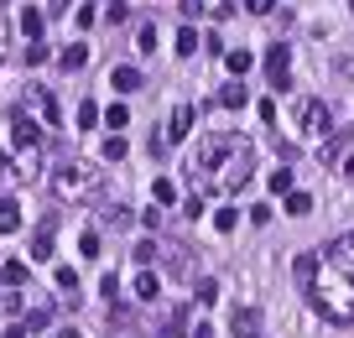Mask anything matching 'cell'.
Instances as JSON below:
<instances>
[{"label": "cell", "instance_id": "38", "mask_svg": "<svg viewBox=\"0 0 354 338\" xmlns=\"http://www.w3.org/2000/svg\"><path fill=\"white\" fill-rule=\"evenodd\" d=\"M58 338H83V333H79V328H58Z\"/></svg>", "mask_w": 354, "mask_h": 338}, {"label": "cell", "instance_id": "16", "mask_svg": "<svg viewBox=\"0 0 354 338\" xmlns=\"http://www.w3.org/2000/svg\"><path fill=\"white\" fill-rule=\"evenodd\" d=\"M58 63H63V68H68V73H79L83 63H89V47H83V42H73V47H63V52H58Z\"/></svg>", "mask_w": 354, "mask_h": 338}, {"label": "cell", "instance_id": "35", "mask_svg": "<svg viewBox=\"0 0 354 338\" xmlns=\"http://www.w3.org/2000/svg\"><path fill=\"white\" fill-rule=\"evenodd\" d=\"M105 6H110V16H115V21L125 16V0H105Z\"/></svg>", "mask_w": 354, "mask_h": 338}, {"label": "cell", "instance_id": "20", "mask_svg": "<svg viewBox=\"0 0 354 338\" xmlns=\"http://www.w3.org/2000/svg\"><path fill=\"white\" fill-rule=\"evenodd\" d=\"M287 213H292V219H307V213H313V198H307V193H287Z\"/></svg>", "mask_w": 354, "mask_h": 338}, {"label": "cell", "instance_id": "26", "mask_svg": "<svg viewBox=\"0 0 354 338\" xmlns=\"http://www.w3.org/2000/svg\"><path fill=\"white\" fill-rule=\"evenodd\" d=\"M99 151H105V162H120V156H125L130 146H125V140H120V136H110L105 146H99Z\"/></svg>", "mask_w": 354, "mask_h": 338}, {"label": "cell", "instance_id": "25", "mask_svg": "<svg viewBox=\"0 0 354 338\" xmlns=\"http://www.w3.org/2000/svg\"><path fill=\"white\" fill-rule=\"evenodd\" d=\"M152 198L156 203H177V187L167 182V177H156V182H152Z\"/></svg>", "mask_w": 354, "mask_h": 338}, {"label": "cell", "instance_id": "23", "mask_svg": "<svg viewBox=\"0 0 354 338\" xmlns=\"http://www.w3.org/2000/svg\"><path fill=\"white\" fill-rule=\"evenodd\" d=\"M177 52H183V58H193V52H198V32H193V26H183V32H177Z\"/></svg>", "mask_w": 354, "mask_h": 338}, {"label": "cell", "instance_id": "37", "mask_svg": "<svg viewBox=\"0 0 354 338\" xmlns=\"http://www.w3.org/2000/svg\"><path fill=\"white\" fill-rule=\"evenodd\" d=\"M6 338H26V328H21V323H16V328H6Z\"/></svg>", "mask_w": 354, "mask_h": 338}, {"label": "cell", "instance_id": "10", "mask_svg": "<svg viewBox=\"0 0 354 338\" xmlns=\"http://www.w3.org/2000/svg\"><path fill=\"white\" fill-rule=\"evenodd\" d=\"M318 266H323V255H313V250L292 260V276H297V286H302V292L313 286V281H318Z\"/></svg>", "mask_w": 354, "mask_h": 338}, {"label": "cell", "instance_id": "12", "mask_svg": "<svg viewBox=\"0 0 354 338\" xmlns=\"http://www.w3.org/2000/svg\"><path fill=\"white\" fill-rule=\"evenodd\" d=\"M52 229H58V219H42V229L32 234V260H52Z\"/></svg>", "mask_w": 354, "mask_h": 338}, {"label": "cell", "instance_id": "31", "mask_svg": "<svg viewBox=\"0 0 354 338\" xmlns=\"http://www.w3.org/2000/svg\"><path fill=\"white\" fill-rule=\"evenodd\" d=\"M245 11H250V16H271L276 0H245Z\"/></svg>", "mask_w": 354, "mask_h": 338}, {"label": "cell", "instance_id": "4", "mask_svg": "<svg viewBox=\"0 0 354 338\" xmlns=\"http://www.w3.org/2000/svg\"><path fill=\"white\" fill-rule=\"evenodd\" d=\"M318 255L329 260V271H333V276H339L344 286L354 292V229H349V234H339V240H333L329 250H318Z\"/></svg>", "mask_w": 354, "mask_h": 338}, {"label": "cell", "instance_id": "13", "mask_svg": "<svg viewBox=\"0 0 354 338\" xmlns=\"http://www.w3.org/2000/svg\"><path fill=\"white\" fill-rule=\"evenodd\" d=\"M32 105H37V115L48 120V125H63V109H58V99H52L48 89H32Z\"/></svg>", "mask_w": 354, "mask_h": 338}, {"label": "cell", "instance_id": "29", "mask_svg": "<svg viewBox=\"0 0 354 338\" xmlns=\"http://www.w3.org/2000/svg\"><path fill=\"white\" fill-rule=\"evenodd\" d=\"M21 32L37 42V32H42V11H26V16H21Z\"/></svg>", "mask_w": 354, "mask_h": 338}, {"label": "cell", "instance_id": "1", "mask_svg": "<svg viewBox=\"0 0 354 338\" xmlns=\"http://www.w3.org/2000/svg\"><path fill=\"white\" fill-rule=\"evenodd\" d=\"M307 302H313L318 317H329V323H339V328L354 323V292L344 286V281H333V276L313 281V286H307Z\"/></svg>", "mask_w": 354, "mask_h": 338}, {"label": "cell", "instance_id": "30", "mask_svg": "<svg viewBox=\"0 0 354 338\" xmlns=\"http://www.w3.org/2000/svg\"><path fill=\"white\" fill-rule=\"evenodd\" d=\"M130 255H136V260H141V266H152V260H156V245H152V240H141V245H136V250H130Z\"/></svg>", "mask_w": 354, "mask_h": 338}, {"label": "cell", "instance_id": "5", "mask_svg": "<svg viewBox=\"0 0 354 338\" xmlns=\"http://www.w3.org/2000/svg\"><path fill=\"white\" fill-rule=\"evenodd\" d=\"M219 193H240V187L250 182V146H240V151H229L225 156V167H219Z\"/></svg>", "mask_w": 354, "mask_h": 338}, {"label": "cell", "instance_id": "7", "mask_svg": "<svg viewBox=\"0 0 354 338\" xmlns=\"http://www.w3.org/2000/svg\"><path fill=\"white\" fill-rule=\"evenodd\" d=\"M287 68H292V52H287V47L276 42L271 52H266V78H271L276 89H287Z\"/></svg>", "mask_w": 354, "mask_h": 338}, {"label": "cell", "instance_id": "2", "mask_svg": "<svg viewBox=\"0 0 354 338\" xmlns=\"http://www.w3.org/2000/svg\"><path fill=\"white\" fill-rule=\"evenodd\" d=\"M52 193L63 203H89V198H99V172L89 162H63L52 172Z\"/></svg>", "mask_w": 354, "mask_h": 338}, {"label": "cell", "instance_id": "22", "mask_svg": "<svg viewBox=\"0 0 354 338\" xmlns=\"http://www.w3.org/2000/svg\"><path fill=\"white\" fill-rule=\"evenodd\" d=\"M105 125H110V130H125V125H130V109H125V105H110V109H105Z\"/></svg>", "mask_w": 354, "mask_h": 338}, {"label": "cell", "instance_id": "6", "mask_svg": "<svg viewBox=\"0 0 354 338\" xmlns=\"http://www.w3.org/2000/svg\"><path fill=\"white\" fill-rule=\"evenodd\" d=\"M37 136H42V125H37L26 109H16V115H11V146H16V151H26V146L37 151Z\"/></svg>", "mask_w": 354, "mask_h": 338}, {"label": "cell", "instance_id": "32", "mask_svg": "<svg viewBox=\"0 0 354 338\" xmlns=\"http://www.w3.org/2000/svg\"><path fill=\"white\" fill-rule=\"evenodd\" d=\"M79 250H83V255H99V234H94V229L79 234Z\"/></svg>", "mask_w": 354, "mask_h": 338}, {"label": "cell", "instance_id": "8", "mask_svg": "<svg viewBox=\"0 0 354 338\" xmlns=\"http://www.w3.org/2000/svg\"><path fill=\"white\" fill-rule=\"evenodd\" d=\"M229 328H235V338H260V313L256 307H235V313H229Z\"/></svg>", "mask_w": 354, "mask_h": 338}, {"label": "cell", "instance_id": "33", "mask_svg": "<svg viewBox=\"0 0 354 338\" xmlns=\"http://www.w3.org/2000/svg\"><path fill=\"white\" fill-rule=\"evenodd\" d=\"M94 120H99V109H94V105H79V125H83V130L94 125Z\"/></svg>", "mask_w": 354, "mask_h": 338}, {"label": "cell", "instance_id": "9", "mask_svg": "<svg viewBox=\"0 0 354 338\" xmlns=\"http://www.w3.org/2000/svg\"><path fill=\"white\" fill-rule=\"evenodd\" d=\"M193 120H198V109H193V105H177L172 109V125H167V140H188L193 136Z\"/></svg>", "mask_w": 354, "mask_h": 338}, {"label": "cell", "instance_id": "21", "mask_svg": "<svg viewBox=\"0 0 354 338\" xmlns=\"http://www.w3.org/2000/svg\"><path fill=\"white\" fill-rule=\"evenodd\" d=\"M266 187H271L276 198H282V193H292V172H287V167H276V172L266 177Z\"/></svg>", "mask_w": 354, "mask_h": 338}, {"label": "cell", "instance_id": "34", "mask_svg": "<svg viewBox=\"0 0 354 338\" xmlns=\"http://www.w3.org/2000/svg\"><path fill=\"white\" fill-rule=\"evenodd\" d=\"M141 52H156V26H141Z\"/></svg>", "mask_w": 354, "mask_h": 338}, {"label": "cell", "instance_id": "17", "mask_svg": "<svg viewBox=\"0 0 354 338\" xmlns=\"http://www.w3.org/2000/svg\"><path fill=\"white\" fill-rule=\"evenodd\" d=\"M136 297H141V302H156V297H162V281H156L152 271H141V276H136Z\"/></svg>", "mask_w": 354, "mask_h": 338}, {"label": "cell", "instance_id": "3", "mask_svg": "<svg viewBox=\"0 0 354 338\" xmlns=\"http://www.w3.org/2000/svg\"><path fill=\"white\" fill-rule=\"evenodd\" d=\"M297 130H302L307 140H329V130H333L329 105H323V99H302V105H297Z\"/></svg>", "mask_w": 354, "mask_h": 338}, {"label": "cell", "instance_id": "15", "mask_svg": "<svg viewBox=\"0 0 354 338\" xmlns=\"http://www.w3.org/2000/svg\"><path fill=\"white\" fill-rule=\"evenodd\" d=\"M16 229H21V203L0 198V234H16Z\"/></svg>", "mask_w": 354, "mask_h": 338}, {"label": "cell", "instance_id": "36", "mask_svg": "<svg viewBox=\"0 0 354 338\" xmlns=\"http://www.w3.org/2000/svg\"><path fill=\"white\" fill-rule=\"evenodd\" d=\"M188 338H214V328H209V323H198V328H193Z\"/></svg>", "mask_w": 354, "mask_h": 338}, {"label": "cell", "instance_id": "11", "mask_svg": "<svg viewBox=\"0 0 354 338\" xmlns=\"http://www.w3.org/2000/svg\"><path fill=\"white\" fill-rule=\"evenodd\" d=\"M110 89H115V94L141 89V68H130V63H115V68H110Z\"/></svg>", "mask_w": 354, "mask_h": 338}, {"label": "cell", "instance_id": "18", "mask_svg": "<svg viewBox=\"0 0 354 338\" xmlns=\"http://www.w3.org/2000/svg\"><path fill=\"white\" fill-rule=\"evenodd\" d=\"M225 63H229V73H235V78H245V73L256 68V58H250L245 47H235V52H225Z\"/></svg>", "mask_w": 354, "mask_h": 338}, {"label": "cell", "instance_id": "27", "mask_svg": "<svg viewBox=\"0 0 354 338\" xmlns=\"http://www.w3.org/2000/svg\"><path fill=\"white\" fill-rule=\"evenodd\" d=\"M193 297H198V302H214V297H219V281H214V276H203L198 286H193Z\"/></svg>", "mask_w": 354, "mask_h": 338}, {"label": "cell", "instance_id": "39", "mask_svg": "<svg viewBox=\"0 0 354 338\" xmlns=\"http://www.w3.org/2000/svg\"><path fill=\"white\" fill-rule=\"evenodd\" d=\"M0 167H6V151H0Z\"/></svg>", "mask_w": 354, "mask_h": 338}, {"label": "cell", "instance_id": "24", "mask_svg": "<svg viewBox=\"0 0 354 338\" xmlns=\"http://www.w3.org/2000/svg\"><path fill=\"white\" fill-rule=\"evenodd\" d=\"M52 281H58V292H79V276H73V266H58V271H52Z\"/></svg>", "mask_w": 354, "mask_h": 338}, {"label": "cell", "instance_id": "19", "mask_svg": "<svg viewBox=\"0 0 354 338\" xmlns=\"http://www.w3.org/2000/svg\"><path fill=\"white\" fill-rule=\"evenodd\" d=\"M245 99H250V94L240 89V78L229 83V89H219V105H225V109H245Z\"/></svg>", "mask_w": 354, "mask_h": 338}, {"label": "cell", "instance_id": "14", "mask_svg": "<svg viewBox=\"0 0 354 338\" xmlns=\"http://www.w3.org/2000/svg\"><path fill=\"white\" fill-rule=\"evenodd\" d=\"M26 276H32L26 260H6V266H0V286H26Z\"/></svg>", "mask_w": 354, "mask_h": 338}, {"label": "cell", "instance_id": "28", "mask_svg": "<svg viewBox=\"0 0 354 338\" xmlns=\"http://www.w3.org/2000/svg\"><path fill=\"white\" fill-rule=\"evenodd\" d=\"M235 224H240V213H235V209H219V213H214V229H219V234H229Z\"/></svg>", "mask_w": 354, "mask_h": 338}]
</instances>
